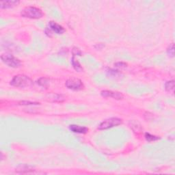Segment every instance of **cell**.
<instances>
[{
    "label": "cell",
    "instance_id": "277c9868",
    "mask_svg": "<svg viewBox=\"0 0 175 175\" xmlns=\"http://www.w3.org/2000/svg\"><path fill=\"white\" fill-rule=\"evenodd\" d=\"M122 120L118 118H111L109 119H107L102 122L99 125L98 129L99 130H105L112 127L118 126V125L122 124Z\"/></svg>",
    "mask_w": 175,
    "mask_h": 175
},
{
    "label": "cell",
    "instance_id": "ffe728a7",
    "mask_svg": "<svg viewBox=\"0 0 175 175\" xmlns=\"http://www.w3.org/2000/svg\"><path fill=\"white\" fill-rule=\"evenodd\" d=\"M104 47H105V45H103V43H99V44H97L94 45V48L97 49H101Z\"/></svg>",
    "mask_w": 175,
    "mask_h": 175
},
{
    "label": "cell",
    "instance_id": "ba28073f",
    "mask_svg": "<svg viewBox=\"0 0 175 175\" xmlns=\"http://www.w3.org/2000/svg\"><path fill=\"white\" fill-rule=\"evenodd\" d=\"M20 1L17 0H9V1H3L0 2V8L1 9H7L11 8L14 6L19 5Z\"/></svg>",
    "mask_w": 175,
    "mask_h": 175
},
{
    "label": "cell",
    "instance_id": "9a60e30c",
    "mask_svg": "<svg viewBox=\"0 0 175 175\" xmlns=\"http://www.w3.org/2000/svg\"><path fill=\"white\" fill-rule=\"evenodd\" d=\"M38 84H39L40 86H43V87H47V86L49 84V79L47 78H44V77H42V78H40L38 79Z\"/></svg>",
    "mask_w": 175,
    "mask_h": 175
},
{
    "label": "cell",
    "instance_id": "6da1fadb",
    "mask_svg": "<svg viewBox=\"0 0 175 175\" xmlns=\"http://www.w3.org/2000/svg\"><path fill=\"white\" fill-rule=\"evenodd\" d=\"M10 84L17 88H27L33 85V81L24 75H17L13 77Z\"/></svg>",
    "mask_w": 175,
    "mask_h": 175
},
{
    "label": "cell",
    "instance_id": "52a82bcc",
    "mask_svg": "<svg viewBox=\"0 0 175 175\" xmlns=\"http://www.w3.org/2000/svg\"><path fill=\"white\" fill-rule=\"evenodd\" d=\"M49 25L51 30H52L53 32L58 34H62L65 32V30H64V28L62 25L54 22V21H50L49 23Z\"/></svg>",
    "mask_w": 175,
    "mask_h": 175
},
{
    "label": "cell",
    "instance_id": "ac0fdd59",
    "mask_svg": "<svg viewBox=\"0 0 175 175\" xmlns=\"http://www.w3.org/2000/svg\"><path fill=\"white\" fill-rule=\"evenodd\" d=\"M39 103H35V102H30V101H21V102L19 103V105H38Z\"/></svg>",
    "mask_w": 175,
    "mask_h": 175
},
{
    "label": "cell",
    "instance_id": "d6986e66",
    "mask_svg": "<svg viewBox=\"0 0 175 175\" xmlns=\"http://www.w3.org/2000/svg\"><path fill=\"white\" fill-rule=\"evenodd\" d=\"M73 55H81V51L79 50L78 48H76V47H74L73 49Z\"/></svg>",
    "mask_w": 175,
    "mask_h": 175
},
{
    "label": "cell",
    "instance_id": "5bb4252c",
    "mask_svg": "<svg viewBox=\"0 0 175 175\" xmlns=\"http://www.w3.org/2000/svg\"><path fill=\"white\" fill-rule=\"evenodd\" d=\"M145 138L148 142H153V141H156V140H159V137H157V136H155V135H151L148 133H145Z\"/></svg>",
    "mask_w": 175,
    "mask_h": 175
},
{
    "label": "cell",
    "instance_id": "2e32d148",
    "mask_svg": "<svg viewBox=\"0 0 175 175\" xmlns=\"http://www.w3.org/2000/svg\"><path fill=\"white\" fill-rule=\"evenodd\" d=\"M167 53L168 54V55L170 56V57H174V43H172V44L168 47V48L167 49Z\"/></svg>",
    "mask_w": 175,
    "mask_h": 175
},
{
    "label": "cell",
    "instance_id": "8992f818",
    "mask_svg": "<svg viewBox=\"0 0 175 175\" xmlns=\"http://www.w3.org/2000/svg\"><path fill=\"white\" fill-rule=\"evenodd\" d=\"M101 95L104 97H112L116 100H120L123 99V95L120 92H114L112 90H103L101 92Z\"/></svg>",
    "mask_w": 175,
    "mask_h": 175
},
{
    "label": "cell",
    "instance_id": "e0dca14e",
    "mask_svg": "<svg viewBox=\"0 0 175 175\" xmlns=\"http://www.w3.org/2000/svg\"><path fill=\"white\" fill-rule=\"evenodd\" d=\"M114 65H115L116 67H117V68H125L127 67V64L125 63V62H116V63L114 64Z\"/></svg>",
    "mask_w": 175,
    "mask_h": 175
},
{
    "label": "cell",
    "instance_id": "30bf717a",
    "mask_svg": "<svg viewBox=\"0 0 175 175\" xmlns=\"http://www.w3.org/2000/svg\"><path fill=\"white\" fill-rule=\"evenodd\" d=\"M16 171L18 172V173L20 174H26V173H30V172H34V168L31 167L30 166H27V165H23L19 166V168H17V169H16Z\"/></svg>",
    "mask_w": 175,
    "mask_h": 175
},
{
    "label": "cell",
    "instance_id": "4fadbf2b",
    "mask_svg": "<svg viewBox=\"0 0 175 175\" xmlns=\"http://www.w3.org/2000/svg\"><path fill=\"white\" fill-rule=\"evenodd\" d=\"M165 89L166 91L170 92H170L173 93L174 89V81L171 80L166 82L165 84Z\"/></svg>",
    "mask_w": 175,
    "mask_h": 175
},
{
    "label": "cell",
    "instance_id": "5b68a950",
    "mask_svg": "<svg viewBox=\"0 0 175 175\" xmlns=\"http://www.w3.org/2000/svg\"><path fill=\"white\" fill-rule=\"evenodd\" d=\"M65 86L66 88H68V89L72 90H81L84 89V85L83 82L78 78H75V77H73V78L68 79L67 81H66Z\"/></svg>",
    "mask_w": 175,
    "mask_h": 175
},
{
    "label": "cell",
    "instance_id": "9c48e42d",
    "mask_svg": "<svg viewBox=\"0 0 175 175\" xmlns=\"http://www.w3.org/2000/svg\"><path fill=\"white\" fill-rule=\"evenodd\" d=\"M69 129L74 133H82V134L86 133L88 131V129L87 127L79 126V125H70V127H69Z\"/></svg>",
    "mask_w": 175,
    "mask_h": 175
},
{
    "label": "cell",
    "instance_id": "3957f363",
    "mask_svg": "<svg viewBox=\"0 0 175 175\" xmlns=\"http://www.w3.org/2000/svg\"><path fill=\"white\" fill-rule=\"evenodd\" d=\"M2 62L12 68H19L21 66V60L10 53H4L1 55Z\"/></svg>",
    "mask_w": 175,
    "mask_h": 175
},
{
    "label": "cell",
    "instance_id": "7a4b0ae2",
    "mask_svg": "<svg viewBox=\"0 0 175 175\" xmlns=\"http://www.w3.org/2000/svg\"><path fill=\"white\" fill-rule=\"evenodd\" d=\"M21 15L23 17L32 19H40L43 16V12L40 8L30 6L23 9L21 12Z\"/></svg>",
    "mask_w": 175,
    "mask_h": 175
},
{
    "label": "cell",
    "instance_id": "44dd1931",
    "mask_svg": "<svg viewBox=\"0 0 175 175\" xmlns=\"http://www.w3.org/2000/svg\"><path fill=\"white\" fill-rule=\"evenodd\" d=\"M45 33H46V34L48 36H52V33H51V31L50 28H47L46 30H45Z\"/></svg>",
    "mask_w": 175,
    "mask_h": 175
},
{
    "label": "cell",
    "instance_id": "7c38bea8",
    "mask_svg": "<svg viewBox=\"0 0 175 175\" xmlns=\"http://www.w3.org/2000/svg\"><path fill=\"white\" fill-rule=\"evenodd\" d=\"M71 62H72V65L75 70L78 72H81V71H83V68L81 67V64H79V62L77 61V60L75 59V56L73 55L72 58V60H71Z\"/></svg>",
    "mask_w": 175,
    "mask_h": 175
},
{
    "label": "cell",
    "instance_id": "8fae6325",
    "mask_svg": "<svg viewBox=\"0 0 175 175\" xmlns=\"http://www.w3.org/2000/svg\"><path fill=\"white\" fill-rule=\"evenodd\" d=\"M49 100H51V101H53V102H62V101H64L66 99L63 95L58 94L49 95Z\"/></svg>",
    "mask_w": 175,
    "mask_h": 175
}]
</instances>
